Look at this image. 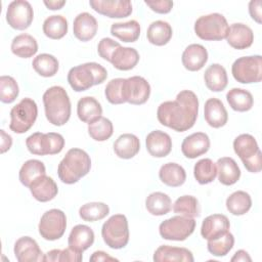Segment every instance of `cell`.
<instances>
[{"label":"cell","mask_w":262,"mask_h":262,"mask_svg":"<svg viewBox=\"0 0 262 262\" xmlns=\"http://www.w3.org/2000/svg\"><path fill=\"white\" fill-rule=\"evenodd\" d=\"M229 106L235 112H248L253 107L254 98L250 91L243 88H232L226 93Z\"/></svg>","instance_id":"d590c367"},{"label":"cell","mask_w":262,"mask_h":262,"mask_svg":"<svg viewBox=\"0 0 262 262\" xmlns=\"http://www.w3.org/2000/svg\"><path fill=\"white\" fill-rule=\"evenodd\" d=\"M173 35L172 27L165 20L152 21L146 32L147 40L150 44L156 46H164L171 40Z\"/></svg>","instance_id":"d6a6232c"},{"label":"cell","mask_w":262,"mask_h":262,"mask_svg":"<svg viewBox=\"0 0 262 262\" xmlns=\"http://www.w3.org/2000/svg\"><path fill=\"white\" fill-rule=\"evenodd\" d=\"M233 150L251 173H258L262 169V154L255 137L244 133L233 140Z\"/></svg>","instance_id":"5b68a950"},{"label":"cell","mask_w":262,"mask_h":262,"mask_svg":"<svg viewBox=\"0 0 262 262\" xmlns=\"http://www.w3.org/2000/svg\"><path fill=\"white\" fill-rule=\"evenodd\" d=\"M106 78V70L100 63L93 61L71 68L67 77L70 86L76 92L86 91L94 85L103 83Z\"/></svg>","instance_id":"277c9868"},{"label":"cell","mask_w":262,"mask_h":262,"mask_svg":"<svg viewBox=\"0 0 262 262\" xmlns=\"http://www.w3.org/2000/svg\"><path fill=\"white\" fill-rule=\"evenodd\" d=\"M11 52L21 58L34 56L38 51L37 40L29 34H19L15 36L10 45Z\"/></svg>","instance_id":"836d02e7"},{"label":"cell","mask_w":262,"mask_h":262,"mask_svg":"<svg viewBox=\"0 0 262 262\" xmlns=\"http://www.w3.org/2000/svg\"><path fill=\"white\" fill-rule=\"evenodd\" d=\"M181 61L187 71L198 72L202 70L208 61V51L205 46L201 44H190L184 49Z\"/></svg>","instance_id":"cb8c5ba5"},{"label":"cell","mask_w":262,"mask_h":262,"mask_svg":"<svg viewBox=\"0 0 262 262\" xmlns=\"http://www.w3.org/2000/svg\"><path fill=\"white\" fill-rule=\"evenodd\" d=\"M226 209L234 216H242L252 207L251 195L244 190H236L226 199Z\"/></svg>","instance_id":"f35d334b"},{"label":"cell","mask_w":262,"mask_h":262,"mask_svg":"<svg viewBox=\"0 0 262 262\" xmlns=\"http://www.w3.org/2000/svg\"><path fill=\"white\" fill-rule=\"evenodd\" d=\"M145 208L147 212L154 216H163L170 212L172 201L167 193L155 191L145 199Z\"/></svg>","instance_id":"8d00e7d4"},{"label":"cell","mask_w":262,"mask_h":262,"mask_svg":"<svg viewBox=\"0 0 262 262\" xmlns=\"http://www.w3.org/2000/svg\"><path fill=\"white\" fill-rule=\"evenodd\" d=\"M199 115V98L191 90H182L175 100L162 102L157 110L158 121L177 132L193 127Z\"/></svg>","instance_id":"6da1fadb"},{"label":"cell","mask_w":262,"mask_h":262,"mask_svg":"<svg viewBox=\"0 0 262 262\" xmlns=\"http://www.w3.org/2000/svg\"><path fill=\"white\" fill-rule=\"evenodd\" d=\"M43 104L46 119L54 126H62L71 117V100L68 92L61 86H52L43 94Z\"/></svg>","instance_id":"7a4b0ae2"},{"label":"cell","mask_w":262,"mask_h":262,"mask_svg":"<svg viewBox=\"0 0 262 262\" xmlns=\"http://www.w3.org/2000/svg\"><path fill=\"white\" fill-rule=\"evenodd\" d=\"M159 178L164 184L170 187H178L185 182L186 172L179 164L170 162L160 168Z\"/></svg>","instance_id":"1f68e13d"},{"label":"cell","mask_w":262,"mask_h":262,"mask_svg":"<svg viewBox=\"0 0 262 262\" xmlns=\"http://www.w3.org/2000/svg\"><path fill=\"white\" fill-rule=\"evenodd\" d=\"M28 150L37 156L59 154L64 147V138L55 132H35L26 139Z\"/></svg>","instance_id":"9c48e42d"},{"label":"cell","mask_w":262,"mask_h":262,"mask_svg":"<svg viewBox=\"0 0 262 262\" xmlns=\"http://www.w3.org/2000/svg\"><path fill=\"white\" fill-rule=\"evenodd\" d=\"M89 5L97 13L110 18H123L132 13L129 0H90Z\"/></svg>","instance_id":"9a60e30c"},{"label":"cell","mask_w":262,"mask_h":262,"mask_svg":"<svg viewBox=\"0 0 262 262\" xmlns=\"http://www.w3.org/2000/svg\"><path fill=\"white\" fill-rule=\"evenodd\" d=\"M145 5H147L152 11L160 13V14H166L169 13L173 8V1L170 0H160V1H144Z\"/></svg>","instance_id":"f907efd6"},{"label":"cell","mask_w":262,"mask_h":262,"mask_svg":"<svg viewBox=\"0 0 262 262\" xmlns=\"http://www.w3.org/2000/svg\"><path fill=\"white\" fill-rule=\"evenodd\" d=\"M139 58V53L135 48L121 45L113 52L110 62L119 71H130L138 63Z\"/></svg>","instance_id":"f1b7e54d"},{"label":"cell","mask_w":262,"mask_h":262,"mask_svg":"<svg viewBox=\"0 0 262 262\" xmlns=\"http://www.w3.org/2000/svg\"><path fill=\"white\" fill-rule=\"evenodd\" d=\"M83 253L77 252L75 250H73L72 248H67L64 250H60V255H59V262H67V261H71V262H80L83 259L82 256Z\"/></svg>","instance_id":"816d5d0a"},{"label":"cell","mask_w":262,"mask_h":262,"mask_svg":"<svg viewBox=\"0 0 262 262\" xmlns=\"http://www.w3.org/2000/svg\"><path fill=\"white\" fill-rule=\"evenodd\" d=\"M110 213V207L102 202H90L84 204L79 209V216L87 222L99 221L105 218Z\"/></svg>","instance_id":"7bdbcfd3"},{"label":"cell","mask_w":262,"mask_h":262,"mask_svg":"<svg viewBox=\"0 0 262 262\" xmlns=\"http://www.w3.org/2000/svg\"><path fill=\"white\" fill-rule=\"evenodd\" d=\"M29 188L33 198L41 203H46L53 200L58 193L57 184L46 174L36 178L31 183Z\"/></svg>","instance_id":"7402d4cb"},{"label":"cell","mask_w":262,"mask_h":262,"mask_svg":"<svg viewBox=\"0 0 262 262\" xmlns=\"http://www.w3.org/2000/svg\"><path fill=\"white\" fill-rule=\"evenodd\" d=\"M68 20L60 14L48 16L42 26L44 35L53 40H59L63 38L68 33Z\"/></svg>","instance_id":"74e56055"},{"label":"cell","mask_w":262,"mask_h":262,"mask_svg":"<svg viewBox=\"0 0 262 262\" xmlns=\"http://www.w3.org/2000/svg\"><path fill=\"white\" fill-rule=\"evenodd\" d=\"M234 245V236L231 232H226L225 234L215 238L208 241L207 249L208 251L216 257H223L226 256Z\"/></svg>","instance_id":"bcb514c9"},{"label":"cell","mask_w":262,"mask_h":262,"mask_svg":"<svg viewBox=\"0 0 262 262\" xmlns=\"http://www.w3.org/2000/svg\"><path fill=\"white\" fill-rule=\"evenodd\" d=\"M204 81L209 90L213 92L223 91L228 84L225 68L219 63H212L205 71Z\"/></svg>","instance_id":"4dcf8cb0"},{"label":"cell","mask_w":262,"mask_h":262,"mask_svg":"<svg viewBox=\"0 0 262 262\" xmlns=\"http://www.w3.org/2000/svg\"><path fill=\"white\" fill-rule=\"evenodd\" d=\"M91 169L90 156L81 148L74 147L67 151L57 167V175L61 182L74 184L86 176Z\"/></svg>","instance_id":"3957f363"},{"label":"cell","mask_w":262,"mask_h":262,"mask_svg":"<svg viewBox=\"0 0 262 262\" xmlns=\"http://www.w3.org/2000/svg\"><path fill=\"white\" fill-rule=\"evenodd\" d=\"M231 74L234 80L242 84L259 83L262 80V56L238 57L231 66Z\"/></svg>","instance_id":"30bf717a"},{"label":"cell","mask_w":262,"mask_h":262,"mask_svg":"<svg viewBox=\"0 0 262 262\" xmlns=\"http://www.w3.org/2000/svg\"><path fill=\"white\" fill-rule=\"evenodd\" d=\"M173 211L176 214L194 218L200 215L199 201L193 195H181L173 204Z\"/></svg>","instance_id":"ee69618b"},{"label":"cell","mask_w":262,"mask_h":262,"mask_svg":"<svg viewBox=\"0 0 262 262\" xmlns=\"http://www.w3.org/2000/svg\"><path fill=\"white\" fill-rule=\"evenodd\" d=\"M77 115L82 122L89 125L102 117V106L96 98L84 96L77 103Z\"/></svg>","instance_id":"4316f807"},{"label":"cell","mask_w":262,"mask_h":262,"mask_svg":"<svg viewBox=\"0 0 262 262\" xmlns=\"http://www.w3.org/2000/svg\"><path fill=\"white\" fill-rule=\"evenodd\" d=\"M229 25L221 13H210L200 16L194 23L195 35L205 41H221L226 38Z\"/></svg>","instance_id":"8992f818"},{"label":"cell","mask_w":262,"mask_h":262,"mask_svg":"<svg viewBox=\"0 0 262 262\" xmlns=\"http://www.w3.org/2000/svg\"><path fill=\"white\" fill-rule=\"evenodd\" d=\"M44 5L50 9V10H58V9H61L64 5H66V1L62 0V1H43Z\"/></svg>","instance_id":"680465c9"},{"label":"cell","mask_w":262,"mask_h":262,"mask_svg":"<svg viewBox=\"0 0 262 262\" xmlns=\"http://www.w3.org/2000/svg\"><path fill=\"white\" fill-rule=\"evenodd\" d=\"M120 46H121V44L119 42H117L111 38H107V37L102 38L97 45V53L102 59H104L106 61H111L113 52Z\"/></svg>","instance_id":"681fc988"},{"label":"cell","mask_w":262,"mask_h":262,"mask_svg":"<svg viewBox=\"0 0 262 262\" xmlns=\"http://www.w3.org/2000/svg\"><path fill=\"white\" fill-rule=\"evenodd\" d=\"M97 20L89 12L79 13L73 23V33L75 37L82 42H87L93 39L97 33Z\"/></svg>","instance_id":"44dd1931"},{"label":"cell","mask_w":262,"mask_h":262,"mask_svg":"<svg viewBox=\"0 0 262 262\" xmlns=\"http://www.w3.org/2000/svg\"><path fill=\"white\" fill-rule=\"evenodd\" d=\"M59 255L60 250L59 249H53L46 254H44V261L47 262H59Z\"/></svg>","instance_id":"6f0895ef"},{"label":"cell","mask_w":262,"mask_h":262,"mask_svg":"<svg viewBox=\"0 0 262 262\" xmlns=\"http://www.w3.org/2000/svg\"><path fill=\"white\" fill-rule=\"evenodd\" d=\"M218 180L221 184L229 186L239 180L241 169L236 162L230 157H222L216 163Z\"/></svg>","instance_id":"83f0119b"},{"label":"cell","mask_w":262,"mask_h":262,"mask_svg":"<svg viewBox=\"0 0 262 262\" xmlns=\"http://www.w3.org/2000/svg\"><path fill=\"white\" fill-rule=\"evenodd\" d=\"M204 118L209 126L213 128H221L227 123L228 114L220 99L211 97L205 102Z\"/></svg>","instance_id":"603a6c76"},{"label":"cell","mask_w":262,"mask_h":262,"mask_svg":"<svg viewBox=\"0 0 262 262\" xmlns=\"http://www.w3.org/2000/svg\"><path fill=\"white\" fill-rule=\"evenodd\" d=\"M194 229V218L176 215L161 222L159 226V233L164 239L182 242L190 236Z\"/></svg>","instance_id":"8fae6325"},{"label":"cell","mask_w":262,"mask_h":262,"mask_svg":"<svg viewBox=\"0 0 262 262\" xmlns=\"http://www.w3.org/2000/svg\"><path fill=\"white\" fill-rule=\"evenodd\" d=\"M210 138L204 132H195L186 136L181 143V151L187 159H195L210 148Z\"/></svg>","instance_id":"d6986e66"},{"label":"cell","mask_w":262,"mask_h":262,"mask_svg":"<svg viewBox=\"0 0 262 262\" xmlns=\"http://www.w3.org/2000/svg\"><path fill=\"white\" fill-rule=\"evenodd\" d=\"M111 34L123 42H135L140 36V25L131 19L125 23H114L111 26Z\"/></svg>","instance_id":"e575fe53"},{"label":"cell","mask_w":262,"mask_h":262,"mask_svg":"<svg viewBox=\"0 0 262 262\" xmlns=\"http://www.w3.org/2000/svg\"><path fill=\"white\" fill-rule=\"evenodd\" d=\"M45 174L46 168L43 162L36 159H31L26 161L20 167L18 172V179L23 185L29 187L36 178Z\"/></svg>","instance_id":"ab89813d"},{"label":"cell","mask_w":262,"mask_h":262,"mask_svg":"<svg viewBox=\"0 0 262 262\" xmlns=\"http://www.w3.org/2000/svg\"><path fill=\"white\" fill-rule=\"evenodd\" d=\"M38 117V106L34 99L26 97L16 103L10 111L9 129L16 134L29 131Z\"/></svg>","instance_id":"ba28073f"},{"label":"cell","mask_w":262,"mask_h":262,"mask_svg":"<svg viewBox=\"0 0 262 262\" xmlns=\"http://www.w3.org/2000/svg\"><path fill=\"white\" fill-rule=\"evenodd\" d=\"M92 262H101V261H119L117 258L110 256L103 251H95L89 258Z\"/></svg>","instance_id":"db71d44e"},{"label":"cell","mask_w":262,"mask_h":262,"mask_svg":"<svg viewBox=\"0 0 262 262\" xmlns=\"http://www.w3.org/2000/svg\"><path fill=\"white\" fill-rule=\"evenodd\" d=\"M114 126L110 119L101 117L88 125V134L95 141H105L112 137Z\"/></svg>","instance_id":"f6af8a7d"},{"label":"cell","mask_w":262,"mask_h":262,"mask_svg":"<svg viewBox=\"0 0 262 262\" xmlns=\"http://www.w3.org/2000/svg\"><path fill=\"white\" fill-rule=\"evenodd\" d=\"M103 242L111 249H123L129 243V226L127 217L123 214L111 216L101 227Z\"/></svg>","instance_id":"52a82bcc"},{"label":"cell","mask_w":262,"mask_h":262,"mask_svg":"<svg viewBox=\"0 0 262 262\" xmlns=\"http://www.w3.org/2000/svg\"><path fill=\"white\" fill-rule=\"evenodd\" d=\"M114 151L120 159L129 160L135 157L140 149L139 138L131 133L120 135L114 142Z\"/></svg>","instance_id":"f546056e"},{"label":"cell","mask_w":262,"mask_h":262,"mask_svg":"<svg viewBox=\"0 0 262 262\" xmlns=\"http://www.w3.org/2000/svg\"><path fill=\"white\" fill-rule=\"evenodd\" d=\"M231 262H238V261H243V262H251L252 258L250 257V255L248 254L247 251L245 250H238L234 253V255L231 257L230 259Z\"/></svg>","instance_id":"9f6ffc18"},{"label":"cell","mask_w":262,"mask_h":262,"mask_svg":"<svg viewBox=\"0 0 262 262\" xmlns=\"http://www.w3.org/2000/svg\"><path fill=\"white\" fill-rule=\"evenodd\" d=\"M17 82L11 76L0 77V100L3 103H11L18 96Z\"/></svg>","instance_id":"7dc6e473"},{"label":"cell","mask_w":262,"mask_h":262,"mask_svg":"<svg viewBox=\"0 0 262 262\" xmlns=\"http://www.w3.org/2000/svg\"><path fill=\"white\" fill-rule=\"evenodd\" d=\"M262 1L261 0H252L249 3V13L251 17L258 24L262 21Z\"/></svg>","instance_id":"f5cc1de1"},{"label":"cell","mask_w":262,"mask_h":262,"mask_svg":"<svg viewBox=\"0 0 262 262\" xmlns=\"http://www.w3.org/2000/svg\"><path fill=\"white\" fill-rule=\"evenodd\" d=\"M34 18L33 7L26 0H14L8 4L6 10V21L8 25L18 31L28 29Z\"/></svg>","instance_id":"5bb4252c"},{"label":"cell","mask_w":262,"mask_h":262,"mask_svg":"<svg viewBox=\"0 0 262 262\" xmlns=\"http://www.w3.org/2000/svg\"><path fill=\"white\" fill-rule=\"evenodd\" d=\"M193 176L200 184L213 182L217 176L216 164L209 158L201 159L193 167Z\"/></svg>","instance_id":"b9f144b4"},{"label":"cell","mask_w":262,"mask_h":262,"mask_svg":"<svg viewBox=\"0 0 262 262\" xmlns=\"http://www.w3.org/2000/svg\"><path fill=\"white\" fill-rule=\"evenodd\" d=\"M94 238V231L91 227L78 224L72 228L68 237V245L73 250L83 253L93 245Z\"/></svg>","instance_id":"d4e9b609"},{"label":"cell","mask_w":262,"mask_h":262,"mask_svg":"<svg viewBox=\"0 0 262 262\" xmlns=\"http://www.w3.org/2000/svg\"><path fill=\"white\" fill-rule=\"evenodd\" d=\"M122 95L125 102L134 105L145 103L150 95V85L141 76H132L124 79L122 85Z\"/></svg>","instance_id":"4fadbf2b"},{"label":"cell","mask_w":262,"mask_h":262,"mask_svg":"<svg viewBox=\"0 0 262 262\" xmlns=\"http://www.w3.org/2000/svg\"><path fill=\"white\" fill-rule=\"evenodd\" d=\"M32 66L38 75L45 78L53 77L59 69V62L57 58L49 53L38 54L33 59Z\"/></svg>","instance_id":"60d3db41"},{"label":"cell","mask_w":262,"mask_h":262,"mask_svg":"<svg viewBox=\"0 0 262 262\" xmlns=\"http://www.w3.org/2000/svg\"><path fill=\"white\" fill-rule=\"evenodd\" d=\"M145 145L148 154L154 158H165L172 150V139L168 133L154 130L147 134Z\"/></svg>","instance_id":"ac0fdd59"},{"label":"cell","mask_w":262,"mask_h":262,"mask_svg":"<svg viewBox=\"0 0 262 262\" xmlns=\"http://www.w3.org/2000/svg\"><path fill=\"white\" fill-rule=\"evenodd\" d=\"M67 228V216L59 209L46 211L40 219L38 229L40 235L46 241L59 239Z\"/></svg>","instance_id":"7c38bea8"},{"label":"cell","mask_w":262,"mask_h":262,"mask_svg":"<svg viewBox=\"0 0 262 262\" xmlns=\"http://www.w3.org/2000/svg\"><path fill=\"white\" fill-rule=\"evenodd\" d=\"M124 79L123 78H116L112 79L105 86L104 95L106 100L112 104H121L124 103L125 100L122 95V85Z\"/></svg>","instance_id":"c3c4849f"},{"label":"cell","mask_w":262,"mask_h":262,"mask_svg":"<svg viewBox=\"0 0 262 262\" xmlns=\"http://www.w3.org/2000/svg\"><path fill=\"white\" fill-rule=\"evenodd\" d=\"M225 39L232 48L243 50L249 48L253 44L254 33L249 26L242 23H235L229 26Z\"/></svg>","instance_id":"ffe728a7"},{"label":"cell","mask_w":262,"mask_h":262,"mask_svg":"<svg viewBox=\"0 0 262 262\" xmlns=\"http://www.w3.org/2000/svg\"><path fill=\"white\" fill-rule=\"evenodd\" d=\"M155 262H193L192 253L182 247H172L168 245L160 246L154 253Z\"/></svg>","instance_id":"484cf974"},{"label":"cell","mask_w":262,"mask_h":262,"mask_svg":"<svg viewBox=\"0 0 262 262\" xmlns=\"http://www.w3.org/2000/svg\"><path fill=\"white\" fill-rule=\"evenodd\" d=\"M14 256L18 262H39L44 261V254L38 243L31 236L19 237L13 248Z\"/></svg>","instance_id":"2e32d148"},{"label":"cell","mask_w":262,"mask_h":262,"mask_svg":"<svg viewBox=\"0 0 262 262\" xmlns=\"http://www.w3.org/2000/svg\"><path fill=\"white\" fill-rule=\"evenodd\" d=\"M230 222L223 214H212L206 217L201 226V234L207 239H215L229 231Z\"/></svg>","instance_id":"e0dca14e"},{"label":"cell","mask_w":262,"mask_h":262,"mask_svg":"<svg viewBox=\"0 0 262 262\" xmlns=\"http://www.w3.org/2000/svg\"><path fill=\"white\" fill-rule=\"evenodd\" d=\"M0 133H1V154H4L10 149L12 145V137L9 134H7L3 129L0 130Z\"/></svg>","instance_id":"11a10c76"}]
</instances>
